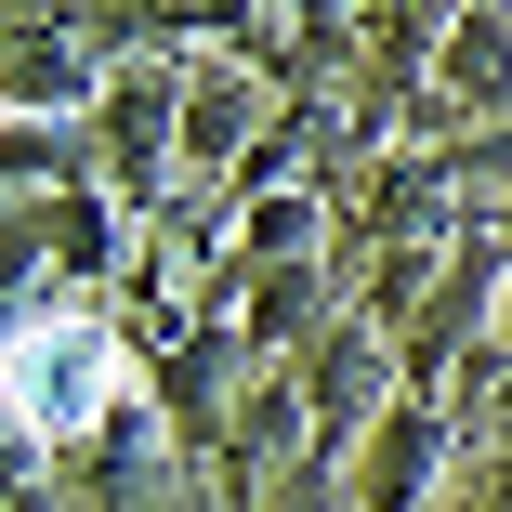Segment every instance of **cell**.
I'll use <instances>...</instances> for the list:
<instances>
[{"label":"cell","instance_id":"cell-1","mask_svg":"<svg viewBox=\"0 0 512 512\" xmlns=\"http://www.w3.org/2000/svg\"><path fill=\"white\" fill-rule=\"evenodd\" d=\"M132 394H145V368L119 355L106 316H27L14 342H0V407H14L40 447H66V434H92V421H119Z\"/></svg>","mask_w":512,"mask_h":512}]
</instances>
